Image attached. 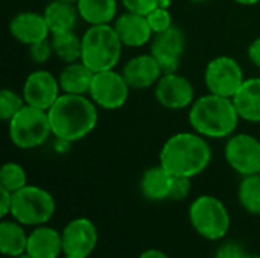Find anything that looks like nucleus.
Returning <instances> with one entry per match:
<instances>
[{"label":"nucleus","instance_id":"obj_1","mask_svg":"<svg viewBox=\"0 0 260 258\" xmlns=\"http://www.w3.org/2000/svg\"><path fill=\"white\" fill-rule=\"evenodd\" d=\"M212 157L209 138L195 131H183L165 141L158 154V164L174 176L192 179L209 167Z\"/></svg>","mask_w":260,"mask_h":258},{"label":"nucleus","instance_id":"obj_2","mask_svg":"<svg viewBox=\"0 0 260 258\" xmlns=\"http://www.w3.org/2000/svg\"><path fill=\"white\" fill-rule=\"evenodd\" d=\"M98 109L99 106L90 99V96L61 93L47 111L53 137L69 143H76L85 138L98 126Z\"/></svg>","mask_w":260,"mask_h":258},{"label":"nucleus","instance_id":"obj_3","mask_svg":"<svg viewBox=\"0 0 260 258\" xmlns=\"http://www.w3.org/2000/svg\"><path fill=\"white\" fill-rule=\"evenodd\" d=\"M187 119L192 131L215 140L233 135L241 120L233 99L212 93L195 99Z\"/></svg>","mask_w":260,"mask_h":258},{"label":"nucleus","instance_id":"obj_4","mask_svg":"<svg viewBox=\"0 0 260 258\" xmlns=\"http://www.w3.org/2000/svg\"><path fill=\"white\" fill-rule=\"evenodd\" d=\"M123 44L113 24L88 26L82 35L81 61L94 73L114 70L122 58Z\"/></svg>","mask_w":260,"mask_h":258},{"label":"nucleus","instance_id":"obj_5","mask_svg":"<svg viewBox=\"0 0 260 258\" xmlns=\"http://www.w3.org/2000/svg\"><path fill=\"white\" fill-rule=\"evenodd\" d=\"M8 135L11 143L21 151L43 146L53 135L47 111L24 105L8 122Z\"/></svg>","mask_w":260,"mask_h":258},{"label":"nucleus","instance_id":"obj_6","mask_svg":"<svg viewBox=\"0 0 260 258\" xmlns=\"http://www.w3.org/2000/svg\"><path fill=\"white\" fill-rule=\"evenodd\" d=\"M189 220L201 237L212 242L224 239L232 227V217L225 204L212 195H201L190 204Z\"/></svg>","mask_w":260,"mask_h":258},{"label":"nucleus","instance_id":"obj_7","mask_svg":"<svg viewBox=\"0 0 260 258\" xmlns=\"http://www.w3.org/2000/svg\"><path fill=\"white\" fill-rule=\"evenodd\" d=\"M56 204L53 196L43 187L26 186L12 193L11 216L24 227L46 225L55 214Z\"/></svg>","mask_w":260,"mask_h":258},{"label":"nucleus","instance_id":"obj_8","mask_svg":"<svg viewBox=\"0 0 260 258\" xmlns=\"http://www.w3.org/2000/svg\"><path fill=\"white\" fill-rule=\"evenodd\" d=\"M245 79L242 65L229 55L210 59L204 70V84L209 93L230 99H233Z\"/></svg>","mask_w":260,"mask_h":258},{"label":"nucleus","instance_id":"obj_9","mask_svg":"<svg viewBox=\"0 0 260 258\" xmlns=\"http://www.w3.org/2000/svg\"><path fill=\"white\" fill-rule=\"evenodd\" d=\"M131 87L125 81L122 71L105 70L94 73L88 96L90 99L105 111H116L125 106L129 99Z\"/></svg>","mask_w":260,"mask_h":258},{"label":"nucleus","instance_id":"obj_10","mask_svg":"<svg viewBox=\"0 0 260 258\" xmlns=\"http://www.w3.org/2000/svg\"><path fill=\"white\" fill-rule=\"evenodd\" d=\"M227 164L241 176L260 173V140L247 132H235L224 148Z\"/></svg>","mask_w":260,"mask_h":258},{"label":"nucleus","instance_id":"obj_11","mask_svg":"<svg viewBox=\"0 0 260 258\" xmlns=\"http://www.w3.org/2000/svg\"><path fill=\"white\" fill-rule=\"evenodd\" d=\"M154 96L163 108L171 111L190 108L197 99L192 82L178 71L163 73L154 87Z\"/></svg>","mask_w":260,"mask_h":258},{"label":"nucleus","instance_id":"obj_12","mask_svg":"<svg viewBox=\"0 0 260 258\" xmlns=\"http://www.w3.org/2000/svg\"><path fill=\"white\" fill-rule=\"evenodd\" d=\"M61 87L58 76L44 68H37L30 71L23 84L21 94L26 105L49 111L50 106L61 96Z\"/></svg>","mask_w":260,"mask_h":258},{"label":"nucleus","instance_id":"obj_13","mask_svg":"<svg viewBox=\"0 0 260 258\" xmlns=\"http://www.w3.org/2000/svg\"><path fill=\"white\" fill-rule=\"evenodd\" d=\"M186 49L184 32L178 26H172L165 32L155 33L151 41V55L158 61L165 73L178 71Z\"/></svg>","mask_w":260,"mask_h":258},{"label":"nucleus","instance_id":"obj_14","mask_svg":"<svg viewBox=\"0 0 260 258\" xmlns=\"http://www.w3.org/2000/svg\"><path fill=\"white\" fill-rule=\"evenodd\" d=\"M62 249L67 255L88 258L98 246V227L85 217L70 220L62 230Z\"/></svg>","mask_w":260,"mask_h":258},{"label":"nucleus","instance_id":"obj_15","mask_svg":"<svg viewBox=\"0 0 260 258\" xmlns=\"http://www.w3.org/2000/svg\"><path fill=\"white\" fill-rule=\"evenodd\" d=\"M163 68L151 53H140L133 56L122 67V75L131 90H146L155 87L163 76Z\"/></svg>","mask_w":260,"mask_h":258},{"label":"nucleus","instance_id":"obj_16","mask_svg":"<svg viewBox=\"0 0 260 258\" xmlns=\"http://www.w3.org/2000/svg\"><path fill=\"white\" fill-rule=\"evenodd\" d=\"M9 32L15 41L27 47L49 40L52 35L44 15L35 11H21L15 14L9 21Z\"/></svg>","mask_w":260,"mask_h":258},{"label":"nucleus","instance_id":"obj_17","mask_svg":"<svg viewBox=\"0 0 260 258\" xmlns=\"http://www.w3.org/2000/svg\"><path fill=\"white\" fill-rule=\"evenodd\" d=\"M113 27L123 47L139 49L149 44L154 38V32L148 23V18L142 14L126 11L116 17V20L113 21Z\"/></svg>","mask_w":260,"mask_h":258},{"label":"nucleus","instance_id":"obj_18","mask_svg":"<svg viewBox=\"0 0 260 258\" xmlns=\"http://www.w3.org/2000/svg\"><path fill=\"white\" fill-rule=\"evenodd\" d=\"M26 252L34 258H58L64 254L62 234L52 227H35L29 233Z\"/></svg>","mask_w":260,"mask_h":258},{"label":"nucleus","instance_id":"obj_19","mask_svg":"<svg viewBox=\"0 0 260 258\" xmlns=\"http://www.w3.org/2000/svg\"><path fill=\"white\" fill-rule=\"evenodd\" d=\"M93 78L94 71L90 67H87L82 61L66 64L58 75L61 91L66 94L79 96H88Z\"/></svg>","mask_w":260,"mask_h":258},{"label":"nucleus","instance_id":"obj_20","mask_svg":"<svg viewBox=\"0 0 260 258\" xmlns=\"http://www.w3.org/2000/svg\"><path fill=\"white\" fill-rule=\"evenodd\" d=\"M233 102L241 120L260 123V76L245 79L233 96Z\"/></svg>","mask_w":260,"mask_h":258},{"label":"nucleus","instance_id":"obj_21","mask_svg":"<svg viewBox=\"0 0 260 258\" xmlns=\"http://www.w3.org/2000/svg\"><path fill=\"white\" fill-rule=\"evenodd\" d=\"M174 175H171L161 164L146 169L140 179V192L149 201H166L171 196Z\"/></svg>","mask_w":260,"mask_h":258},{"label":"nucleus","instance_id":"obj_22","mask_svg":"<svg viewBox=\"0 0 260 258\" xmlns=\"http://www.w3.org/2000/svg\"><path fill=\"white\" fill-rule=\"evenodd\" d=\"M43 15L50 29V33L73 30L78 23V18H81L76 3L66 0L49 2L43 11Z\"/></svg>","mask_w":260,"mask_h":258},{"label":"nucleus","instance_id":"obj_23","mask_svg":"<svg viewBox=\"0 0 260 258\" xmlns=\"http://www.w3.org/2000/svg\"><path fill=\"white\" fill-rule=\"evenodd\" d=\"M29 234L24 230V225L12 220H2L0 224V252L5 257L17 258L26 252Z\"/></svg>","mask_w":260,"mask_h":258},{"label":"nucleus","instance_id":"obj_24","mask_svg":"<svg viewBox=\"0 0 260 258\" xmlns=\"http://www.w3.org/2000/svg\"><path fill=\"white\" fill-rule=\"evenodd\" d=\"M76 8L88 26L111 24L117 17V0H78Z\"/></svg>","mask_w":260,"mask_h":258},{"label":"nucleus","instance_id":"obj_25","mask_svg":"<svg viewBox=\"0 0 260 258\" xmlns=\"http://www.w3.org/2000/svg\"><path fill=\"white\" fill-rule=\"evenodd\" d=\"M50 43H52L53 55L58 59H61L64 64L81 61L82 36H79L75 30L52 33L50 35Z\"/></svg>","mask_w":260,"mask_h":258},{"label":"nucleus","instance_id":"obj_26","mask_svg":"<svg viewBox=\"0 0 260 258\" xmlns=\"http://www.w3.org/2000/svg\"><path fill=\"white\" fill-rule=\"evenodd\" d=\"M238 201L247 213L260 216V173L242 176L238 187Z\"/></svg>","mask_w":260,"mask_h":258},{"label":"nucleus","instance_id":"obj_27","mask_svg":"<svg viewBox=\"0 0 260 258\" xmlns=\"http://www.w3.org/2000/svg\"><path fill=\"white\" fill-rule=\"evenodd\" d=\"M27 186V173L18 163L8 161L0 169V187L15 193Z\"/></svg>","mask_w":260,"mask_h":258},{"label":"nucleus","instance_id":"obj_28","mask_svg":"<svg viewBox=\"0 0 260 258\" xmlns=\"http://www.w3.org/2000/svg\"><path fill=\"white\" fill-rule=\"evenodd\" d=\"M26 105L23 94L11 88H3L0 91V117L3 122H9L23 106Z\"/></svg>","mask_w":260,"mask_h":258},{"label":"nucleus","instance_id":"obj_29","mask_svg":"<svg viewBox=\"0 0 260 258\" xmlns=\"http://www.w3.org/2000/svg\"><path fill=\"white\" fill-rule=\"evenodd\" d=\"M146 18H148V23H149V26H151L154 35H155V33H160V32H165V30H168L169 27L174 26L172 14H171V11L166 9V8L157 6L155 9H152V11L146 15Z\"/></svg>","mask_w":260,"mask_h":258},{"label":"nucleus","instance_id":"obj_30","mask_svg":"<svg viewBox=\"0 0 260 258\" xmlns=\"http://www.w3.org/2000/svg\"><path fill=\"white\" fill-rule=\"evenodd\" d=\"M27 53H29V58L34 64L37 65H43L46 64L52 55H53V49H52V43H50V38L49 40H44V41H40V43H35L32 46L27 47Z\"/></svg>","mask_w":260,"mask_h":258},{"label":"nucleus","instance_id":"obj_31","mask_svg":"<svg viewBox=\"0 0 260 258\" xmlns=\"http://www.w3.org/2000/svg\"><path fill=\"white\" fill-rule=\"evenodd\" d=\"M192 189V179L184 176H174V184L171 190V201H184L190 195Z\"/></svg>","mask_w":260,"mask_h":258},{"label":"nucleus","instance_id":"obj_32","mask_svg":"<svg viewBox=\"0 0 260 258\" xmlns=\"http://www.w3.org/2000/svg\"><path fill=\"white\" fill-rule=\"evenodd\" d=\"M128 12L148 15L152 9L158 6V0H120Z\"/></svg>","mask_w":260,"mask_h":258},{"label":"nucleus","instance_id":"obj_33","mask_svg":"<svg viewBox=\"0 0 260 258\" xmlns=\"http://www.w3.org/2000/svg\"><path fill=\"white\" fill-rule=\"evenodd\" d=\"M248 255V252L245 251V248L236 242H227L224 245H221L215 254V258H245Z\"/></svg>","mask_w":260,"mask_h":258},{"label":"nucleus","instance_id":"obj_34","mask_svg":"<svg viewBox=\"0 0 260 258\" xmlns=\"http://www.w3.org/2000/svg\"><path fill=\"white\" fill-rule=\"evenodd\" d=\"M11 207H12V193L0 187V217L2 219L11 214Z\"/></svg>","mask_w":260,"mask_h":258},{"label":"nucleus","instance_id":"obj_35","mask_svg":"<svg viewBox=\"0 0 260 258\" xmlns=\"http://www.w3.org/2000/svg\"><path fill=\"white\" fill-rule=\"evenodd\" d=\"M247 56L254 67L260 68V36L256 38L254 41H251V44L248 46V50H247Z\"/></svg>","mask_w":260,"mask_h":258},{"label":"nucleus","instance_id":"obj_36","mask_svg":"<svg viewBox=\"0 0 260 258\" xmlns=\"http://www.w3.org/2000/svg\"><path fill=\"white\" fill-rule=\"evenodd\" d=\"M139 258H171L166 252H163V251H160V249H146V251H143Z\"/></svg>","mask_w":260,"mask_h":258},{"label":"nucleus","instance_id":"obj_37","mask_svg":"<svg viewBox=\"0 0 260 258\" xmlns=\"http://www.w3.org/2000/svg\"><path fill=\"white\" fill-rule=\"evenodd\" d=\"M233 2H236L238 5H242V6H254L260 0H233Z\"/></svg>","mask_w":260,"mask_h":258},{"label":"nucleus","instance_id":"obj_38","mask_svg":"<svg viewBox=\"0 0 260 258\" xmlns=\"http://www.w3.org/2000/svg\"><path fill=\"white\" fill-rule=\"evenodd\" d=\"M171 5H172V0H158V6H160V8H166V9H169V8H171Z\"/></svg>","mask_w":260,"mask_h":258},{"label":"nucleus","instance_id":"obj_39","mask_svg":"<svg viewBox=\"0 0 260 258\" xmlns=\"http://www.w3.org/2000/svg\"><path fill=\"white\" fill-rule=\"evenodd\" d=\"M17 258H34V257H32V255H29L27 252H24V254H21L20 257H17Z\"/></svg>","mask_w":260,"mask_h":258},{"label":"nucleus","instance_id":"obj_40","mask_svg":"<svg viewBox=\"0 0 260 258\" xmlns=\"http://www.w3.org/2000/svg\"><path fill=\"white\" fill-rule=\"evenodd\" d=\"M245 258H260L259 254H248Z\"/></svg>","mask_w":260,"mask_h":258},{"label":"nucleus","instance_id":"obj_41","mask_svg":"<svg viewBox=\"0 0 260 258\" xmlns=\"http://www.w3.org/2000/svg\"><path fill=\"white\" fill-rule=\"evenodd\" d=\"M64 258H85V257H78V255H67V254H64Z\"/></svg>","mask_w":260,"mask_h":258},{"label":"nucleus","instance_id":"obj_42","mask_svg":"<svg viewBox=\"0 0 260 258\" xmlns=\"http://www.w3.org/2000/svg\"><path fill=\"white\" fill-rule=\"evenodd\" d=\"M192 3H204V2H207V0H190Z\"/></svg>","mask_w":260,"mask_h":258},{"label":"nucleus","instance_id":"obj_43","mask_svg":"<svg viewBox=\"0 0 260 258\" xmlns=\"http://www.w3.org/2000/svg\"><path fill=\"white\" fill-rule=\"evenodd\" d=\"M66 2H73V3H76L78 0H66Z\"/></svg>","mask_w":260,"mask_h":258}]
</instances>
